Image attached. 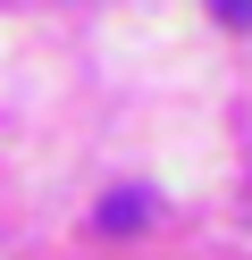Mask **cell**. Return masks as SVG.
<instances>
[{
  "instance_id": "6da1fadb",
  "label": "cell",
  "mask_w": 252,
  "mask_h": 260,
  "mask_svg": "<svg viewBox=\"0 0 252 260\" xmlns=\"http://www.w3.org/2000/svg\"><path fill=\"white\" fill-rule=\"evenodd\" d=\"M101 226H109V235H134V226L151 218V193L143 185H118V193H101V210H93Z\"/></svg>"
},
{
  "instance_id": "7a4b0ae2",
  "label": "cell",
  "mask_w": 252,
  "mask_h": 260,
  "mask_svg": "<svg viewBox=\"0 0 252 260\" xmlns=\"http://www.w3.org/2000/svg\"><path fill=\"white\" fill-rule=\"evenodd\" d=\"M210 17L218 25H252V0H210Z\"/></svg>"
}]
</instances>
